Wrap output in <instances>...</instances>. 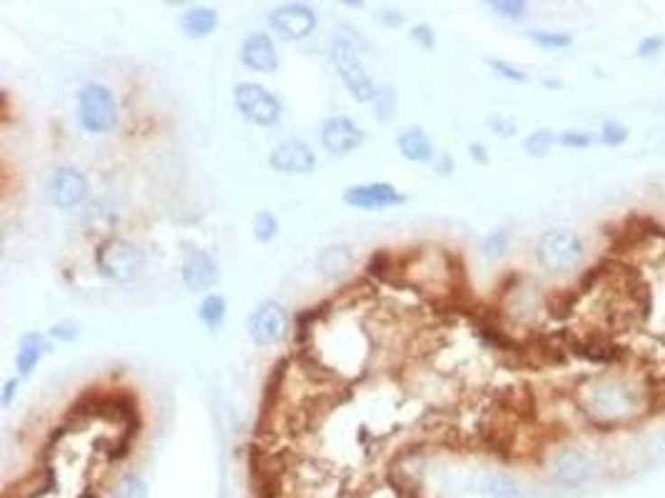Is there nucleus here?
<instances>
[{"label":"nucleus","mask_w":665,"mask_h":498,"mask_svg":"<svg viewBox=\"0 0 665 498\" xmlns=\"http://www.w3.org/2000/svg\"><path fill=\"white\" fill-rule=\"evenodd\" d=\"M559 143V135L556 133H551V130H536V133H531L529 137H526V152L533 157H543V155H549L553 150V145Z\"/></svg>","instance_id":"412c9836"},{"label":"nucleus","mask_w":665,"mask_h":498,"mask_svg":"<svg viewBox=\"0 0 665 498\" xmlns=\"http://www.w3.org/2000/svg\"><path fill=\"white\" fill-rule=\"evenodd\" d=\"M270 23L284 41H301V38L312 35V31L317 28V15L309 5L290 3V5H282L272 13Z\"/></svg>","instance_id":"6e6552de"},{"label":"nucleus","mask_w":665,"mask_h":498,"mask_svg":"<svg viewBox=\"0 0 665 498\" xmlns=\"http://www.w3.org/2000/svg\"><path fill=\"white\" fill-rule=\"evenodd\" d=\"M51 334L55 337V339H63V342H70V339H75L78 337V329H75V324L70 322H63V324H55L51 329Z\"/></svg>","instance_id":"2f4dec72"},{"label":"nucleus","mask_w":665,"mask_h":498,"mask_svg":"<svg viewBox=\"0 0 665 498\" xmlns=\"http://www.w3.org/2000/svg\"><path fill=\"white\" fill-rule=\"evenodd\" d=\"M471 155L481 160V162H486V152H484V147L481 145H471Z\"/></svg>","instance_id":"c9c22d12"},{"label":"nucleus","mask_w":665,"mask_h":498,"mask_svg":"<svg viewBox=\"0 0 665 498\" xmlns=\"http://www.w3.org/2000/svg\"><path fill=\"white\" fill-rule=\"evenodd\" d=\"M509 249V232L506 229H494L489 237L484 239V254L489 260H496Z\"/></svg>","instance_id":"b1692460"},{"label":"nucleus","mask_w":665,"mask_h":498,"mask_svg":"<svg viewBox=\"0 0 665 498\" xmlns=\"http://www.w3.org/2000/svg\"><path fill=\"white\" fill-rule=\"evenodd\" d=\"M182 280L192 291L209 290L217 281V264L205 252H189L182 264Z\"/></svg>","instance_id":"2eb2a0df"},{"label":"nucleus","mask_w":665,"mask_h":498,"mask_svg":"<svg viewBox=\"0 0 665 498\" xmlns=\"http://www.w3.org/2000/svg\"><path fill=\"white\" fill-rule=\"evenodd\" d=\"M277 219H274V215L272 212H267V209H262L260 215L254 217V237L260 239V242H267V239H272L274 235H277Z\"/></svg>","instance_id":"a878e982"},{"label":"nucleus","mask_w":665,"mask_h":498,"mask_svg":"<svg viewBox=\"0 0 665 498\" xmlns=\"http://www.w3.org/2000/svg\"><path fill=\"white\" fill-rule=\"evenodd\" d=\"M663 45H665V41L663 38H658V35H653V38H645V41L641 42V48H638V55L651 58V55H655L658 51H663Z\"/></svg>","instance_id":"7c9ffc66"},{"label":"nucleus","mask_w":665,"mask_h":498,"mask_svg":"<svg viewBox=\"0 0 665 498\" xmlns=\"http://www.w3.org/2000/svg\"><path fill=\"white\" fill-rule=\"evenodd\" d=\"M15 386H18V379H11V382L5 384V392H3V406L11 404L13 394H15Z\"/></svg>","instance_id":"f704fd0d"},{"label":"nucleus","mask_w":665,"mask_h":498,"mask_svg":"<svg viewBox=\"0 0 665 498\" xmlns=\"http://www.w3.org/2000/svg\"><path fill=\"white\" fill-rule=\"evenodd\" d=\"M270 165L284 175H307L317 167V157L301 140H287L270 155Z\"/></svg>","instance_id":"9b49d317"},{"label":"nucleus","mask_w":665,"mask_h":498,"mask_svg":"<svg viewBox=\"0 0 665 498\" xmlns=\"http://www.w3.org/2000/svg\"><path fill=\"white\" fill-rule=\"evenodd\" d=\"M322 260H332V264H324L322 270L327 272V274H337V272L346 270V264L352 262V254L342 247H329L322 254Z\"/></svg>","instance_id":"bb28decb"},{"label":"nucleus","mask_w":665,"mask_h":498,"mask_svg":"<svg viewBox=\"0 0 665 498\" xmlns=\"http://www.w3.org/2000/svg\"><path fill=\"white\" fill-rule=\"evenodd\" d=\"M95 267L107 280L130 281L143 267V252L127 239H107L95 252Z\"/></svg>","instance_id":"7ed1b4c3"},{"label":"nucleus","mask_w":665,"mask_h":498,"mask_svg":"<svg viewBox=\"0 0 665 498\" xmlns=\"http://www.w3.org/2000/svg\"><path fill=\"white\" fill-rule=\"evenodd\" d=\"M491 127H494V133H496V135H503V137L513 135V130H516L513 120H503V117H499V120L494 117V120H491Z\"/></svg>","instance_id":"473e14b6"},{"label":"nucleus","mask_w":665,"mask_h":498,"mask_svg":"<svg viewBox=\"0 0 665 498\" xmlns=\"http://www.w3.org/2000/svg\"><path fill=\"white\" fill-rule=\"evenodd\" d=\"M110 498H147V484L140 476H123L113 488Z\"/></svg>","instance_id":"4be33fe9"},{"label":"nucleus","mask_w":665,"mask_h":498,"mask_svg":"<svg viewBox=\"0 0 665 498\" xmlns=\"http://www.w3.org/2000/svg\"><path fill=\"white\" fill-rule=\"evenodd\" d=\"M78 120L88 133H110L117 124V103L105 85H85L78 97Z\"/></svg>","instance_id":"20e7f679"},{"label":"nucleus","mask_w":665,"mask_h":498,"mask_svg":"<svg viewBox=\"0 0 665 498\" xmlns=\"http://www.w3.org/2000/svg\"><path fill=\"white\" fill-rule=\"evenodd\" d=\"M660 441H663V447H665V429H663V434H660Z\"/></svg>","instance_id":"e433bc0d"},{"label":"nucleus","mask_w":665,"mask_h":498,"mask_svg":"<svg viewBox=\"0 0 665 498\" xmlns=\"http://www.w3.org/2000/svg\"><path fill=\"white\" fill-rule=\"evenodd\" d=\"M48 352V342L42 339L41 334H25L21 339V346H18V354H15V364H18V372L23 376H28V374L35 369V364L41 362L42 354Z\"/></svg>","instance_id":"f3484780"},{"label":"nucleus","mask_w":665,"mask_h":498,"mask_svg":"<svg viewBox=\"0 0 665 498\" xmlns=\"http://www.w3.org/2000/svg\"><path fill=\"white\" fill-rule=\"evenodd\" d=\"M399 150L411 162H429L434 157V147L421 130H406L404 135L399 137Z\"/></svg>","instance_id":"6ab92c4d"},{"label":"nucleus","mask_w":665,"mask_h":498,"mask_svg":"<svg viewBox=\"0 0 665 498\" xmlns=\"http://www.w3.org/2000/svg\"><path fill=\"white\" fill-rule=\"evenodd\" d=\"M491 8L499 13V15H506V18H521L526 5L523 3H516V0H494Z\"/></svg>","instance_id":"cd10ccee"},{"label":"nucleus","mask_w":665,"mask_h":498,"mask_svg":"<svg viewBox=\"0 0 665 498\" xmlns=\"http://www.w3.org/2000/svg\"><path fill=\"white\" fill-rule=\"evenodd\" d=\"M332 60L337 65V70L342 75L344 85L349 88V93L356 97V100H372L376 95L374 83L369 80V75L365 73L362 62L356 58V51L354 45L346 38H337L332 42Z\"/></svg>","instance_id":"39448f33"},{"label":"nucleus","mask_w":665,"mask_h":498,"mask_svg":"<svg viewBox=\"0 0 665 498\" xmlns=\"http://www.w3.org/2000/svg\"><path fill=\"white\" fill-rule=\"evenodd\" d=\"M344 202L359 209H382L404 202V195H399L389 182H372V185L349 187L344 192Z\"/></svg>","instance_id":"ddd939ff"},{"label":"nucleus","mask_w":665,"mask_h":498,"mask_svg":"<svg viewBox=\"0 0 665 498\" xmlns=\"http://www.w3.org/2000/svg\"><path fill=\"white\" fill-rule=\"evenodd\" d=\"M242 62L250 70H257V73H274L277 65H280V58H277V51H274V42L270 41V35H264V32L247 35L245 42H242Z\"/></svg>","instance_id":"4468645a"},{"label":"nucleus","mask_w":665,"mask_h":498,"mask_svg":"<svg viewBox=\"0 0 665 498\" xmlns=\"http://www.w3.org/2000/svg\"><path fill=\"white\" fill-rule=\"evenodd\" d=\"M88 189L90 187H88L85 175H80L73 167H60L48 180V195H51V202L55 208L70 209L80 205L88 198Z\"/></svg>","instance_id":"1a4fd4ad"},{"label":"nucleus","mask_w":665,"mask_h":498,"mask_svg":"<svg viewBox=\"0 0 665 498\" xmlns=\"http://www.w3.org/2000/svg\"><path fill=\"white\" fill-rule=\"evenodd\" d=\"M529 38L533 42H539L549 51H556V48H568L573 42V38L568 32H556V31H531Z\"/></svg>","instance_id":"5701e85b"},{"label":"nucleus","mask_w":665,"mask_h":498,"mask_svg":"<svg viewBox=\"0 0 665 498\" xmlns=\"http://www.w3.org/2000/svg\"><path fill=\"white\" fill-rule=\"evenodd\" d=\"M476 491L486 498H521V486L506 474H484L476 481Z\"/></svg>","instance_id":"a211bd4d"},{"label":"nucleus","mask_w":665,"mask_h":498,"mask_svg":"<svg viewBox=\"0 0 665 498\" xmlns=\"http://www.w3.org/2000/svg\"><path fill=\"white\" fill-rule=\"evenodd\" d=\"M536 257L549 272H571L583 262V239L571 229H549L536 244Z\"/></svg>","instance_id":"f03ea898"},{"label":"nucleus","mask_w":665,"mask_h":498,"mask_svg":"<svg viewBox=\"0 0 665 498\" xmlns=\"http://www.w3.org/2000/svg\"><path fill=\"white\" fill-rule=\"evenodd\" d=\"M225 307H227V304H225L222 297H217V294H209L208 300L199 304V311H198L199 319H202V322L208 324L209 329L215 332V329L222 327V322H225V314H227Z\"/></svg>","instance_id":"aec40b11"},{"label":"nucleus","mask_w":665,"mask_h":498,"mask_svg":"<svg viewBox=\"0 0 665 498\" xmlns=\"http://www.w3.org/2000/svg\"><path fill=\"white\" fill-rule=\"evenodd\" d=\"M235 105H237L239 113L254 124L277 123L282 115L280 100L270 90H264L262 85L254 83H239L235 88Z\"/></svg>","instance_id":"423d86ee"},{"label":"nucleus","mask_w":665,"mask_h":498,"mask_svg":"<svg viewBox=\"0 0 665 498\" xmlns=\"http://www.w3.org/2000/svg\"><path fill=\"white\" fill-rule=\"evenodd\" d=\"M217 13L212 8H189L182 18H180V28L188 38H205L217 28Z\"/></svg>","instance_id":"dca6fc26"},{"label":"nucleus","mask_w":665,"mask_h":498,"mask_svg":"<svg viewBox=\"0 0 665 498\" xmlns=\"http://www.w3.org/2000/svg\"><path fill=\"white\" fill-rule=\"evenodd\" d=\"M625 140H628V127L621 123H614V120H608V123H603L601 127V143L608 147H618L623 145Z\"/></svg>","instance_id":"393cba45"},{"label":"nucleus","mask_w":665,"mask_h":498,"mask_svg":"<svg viewBox=\"0 0 665 498\" xmlns=\"http://www.w3.org/2000/svg\"><path fill=\"white\" fill-rule=\"evenodd\" d=\"M559 143L566 147H573V150H583V147H588L593 143V135L588 133H578V130H568V133H563L559 137Z\"/></svg>","instance_id":"c85d7f7f"},{"label":"nucleus","mask_w":665,"mask_h":498,"mask_svg":"<svg viewBox=\"0 0 665 498\" xmlns=\"http://www.w3.org/2000/svg\"><path fill=\"white\" fill-rule=\"evenodd\" d=\"M287 329V311L277 301H262L247 319V334L254 344L280 342Z\"/></svg>","instance_id":"0eeeda50"},{"label":"nucleus","mask_w":665,"mask_h":498,"mask_svg":"<svg viewBox=\"0 0 665 498\" xmlns=\"http://www.w3.org/2000/svg\"><path fill=\"white\" fill-rule=\"evenodd\" d=\"M593 474V461L583 448H563L553 461V478L563 488H581Z\"/></svg>","instance_id":"9d476101"},{"label":"nucleus","mask_w":665,"mask_h":498,"mask_svg":"<svg viewBox=\"0 0 665 498\" xmlns=\"http://www.w3.org/2000/svg\"><path fill=\"white\" fill-rule=\"evenodd\" d=\"M489 65L499 75H503V78H509V80H516V83H521V80H526V73H523V70H519V68H513L511 62L489 60Z\"/></svg>","instance_id":"c756f323"},{"label":"nucleus","mask_w":665,"mask_h":498,"mask_svg":"<svg viewBox=\"0 0 665 498\" xmlns=\"http://www.w3.org/2000/svg\"><path fill=\"white\" fill-rule=\"evenodd\" d=\"M365 143V133L349 117H329L322 124V145L332 155H349Z\"/></svg>","instance_id":"f8f14e48"},{"label":"nucleus","mask_w":665,"mask_h":498,"mask_svg":"<svg viewBox=\"0 0 665 498\" xmlns=\"http://www.w3.org/2000/svg\"><path fill=\"white\" fill-rule=\"evenodd\" d=\"M411 38L419 42H424L427 48H431L434 45V32L429 31V25H416L414 31H411Z\"/></svg>","instance_id":"72a5a7b5"},{"label":"nucleus","mask_w":665,"mask_h":498,"mask_svg":"<svg viewBox=\"0 0 665 498\" xmlns=\"http://www.w3.org/2000/svg\"><path fill=\"white\" fill-rule=\"evenodd\" d=\"M583 414L601 429H614L635 421L648 406L643 382L623 372H603L578 386Z\"/></svg>","instance_id":"f257e3e1"}]
</instances>
